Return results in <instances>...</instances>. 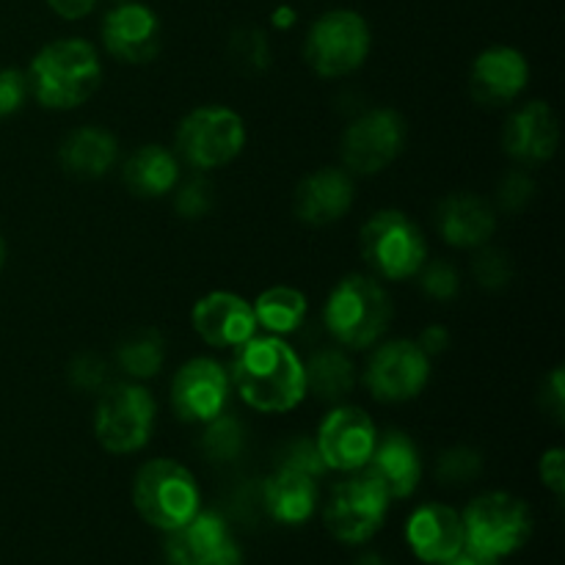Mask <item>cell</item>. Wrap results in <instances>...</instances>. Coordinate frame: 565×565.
Instances as JSON below:
<instances>
[{"label": "cell", "mask_w": 565, "mask_h": 565, "mask_svg": "<svg viewBox=\"0 0 565 565\" xmlns=\"http://www.w3.org/2000/svg\"><path fill=\"white\" fill-rule=\"evenodd\" d=\"M243 147H246V125L241 114L224 105H202L177 127V154L196 171L232 163Z\"/></svg>", "instance_id": "obj_8"}, {"label": "cell", "mask_w": 565, "mask_h": 565, "mask_svg": "<svg viewBox=\"0 0 565 565\" xmlns=\"http://www.w3.org/2000/svg\"><path fill=\"white\" fill-rule=\"evenodd\" d=\"M392 320V301L384 287L364 274H351L331 290L323 323L340 345L364 351L384 337Z\"/></svg>", "instance_id": "obj_3"}, {"label": "cell", "mask_w": 565, "mask_h": 565, "mask_svg": "<svg viewBox=\"0 0 565 565\" xmlns=\"http://www.w3.org/2000/svg\"><path fill=\"white\" fill-rule=\"evenodd\" d=\"M303 379H307V392H312L323 403H340L356 386V370L353 362L340 348H320L303 364Z\"/></svg>", "instance_id": "obj_27"}, {"label": "cell", "mask_w": 565, "mask_h": 565, "mask_svg": "<svg viewBox=\"0 0 565 565\" xmlns=\"http://www.w3.org/2000/svg\"><path fill=\"white\" fill-rule=\"evenodd\" d=\"M364 472L379 480L390 500H406L423 480V458H419L417 445L406 434L390 430L375 441V450Z\"/></svg>", "instance_id": "obj_22"}, {"label": "cell", "mask_w": 565, "mask_h": 565, "mask_svg": "<svg viewBox=\"0 0 565 565\" xmlns=\"http://www.w3.org/2000/svg\"><path fill=\"white\" fill-rule=\"evenodd\" d=\"M441 565H500V563H497V557L478 555V552H472V550H467V546H463V550L458 552L456 557H450V561L441 563Z\"/></svg>", "instance_id": "obj_44"}, {"label": "cell", "mask_w": 565, "mask_h": 565, "mask_svg": "<svg viewBox=\"0 0 565 565\" xmlns=\"http://www.w3.org/2000/svg\"><path fill=\"white\" fill-rule=\"evenodd\" d=\"M163 362L166 342L163 337H160V331L154 329L132 331V334H127L125 340L116 345V364L136 381L154 379V375L163 370Z\"/></svg>", "instance_id": "obj_29"}, {"label": "cell", "mask_w": 565, "mask_h": 565, "mask_svg": "<svg viewBox=\"0 0 565 565\" xmlns=\"http://www.w3.org/2000/svg\"><path fill=\"white\" fill-rule=\"evenodd\" d=\"M419 287L428 298H436V301H452L461 290V276H458L456 265H450L447 259H434L419 268Z\"/></svg>", "instance_id": "obj_33"}, {"label": "cell", "mask_w": 565, "mask_h": 565, "mask_svg": "<svg viewBox=\"0 0 565 565\" xmlns=\"http://www.w3.org/2000/svg\"><path fill=\"white\" fill-rule=\"evenodd\" d=\"M132 502L143 522L171 533L199 513L196 478L182 463L158 458L138 469L132 483Z\"/></svg>", "instance_id": "obj_5"}, {"label": "cell", "mask_w": 565, "mask_h": 565, "mask_svg": "<svg viewBox=\"0 0 565 565\" xmlns=\"http://www.w3.org/2000/svg\"><path fill=\"white\" fill-rule=\"evenodd\" d=\"M430 356L412 340H392L375 348L364 370L370 395L381 403H406L425 390Z\"/></svg>", "instance_id": "obj_12"}, {"label": "cell", "mask_w": 565, "mask_h": 565, "mask_svg": "<svg viewBox=\"0 0 565 565\" xmlns=\"http://www.w3.org/2000/svg\"><path fill=\"white\" fill-rule=\"evenodd\" d=\"M375 441H379L375 425L362 408L337 406L320 423L315 447H318L326 469H334V472H362L367 467L370 456H373Z\"/></svg>", "instance_id": "obj_13"}, {"label": "cell", "mask_w": 565, "mask_h": 565, "mask_svg": "<svg viewBox=\"0 0 565 565\" xmlns=\"http://www.w3.org/2000/svg\"><path fill=\"white\" fill-rule=\"evenodd\" d=\"M359 252L364 263L390 281L412 279L428 259L423 230L401 210H379L359 232Z\"/></svg>", "instance_id": "obj_4"}, {"label": "cell", "mask_w": 565, "mask_h": 565, "mask_svg": "<svg viewBox=\"0 0 565 565\" xmlns=\"http://www.w3.org/2000/svg\"><path fill=\"white\" fill-rule=\"evenodd\" d=\"M356 565H386V563L381 561V555H364Z\"/></svg>", "instance_id": "obj_46"}, {"label": "cell", "mask_w": 565, "mask_h": 565, "mask_svg": "<svg viewBox=\"0 0 565 565\" xmlns=\"http://www.w3.org/2000/svg\"><path fill=\"white\" fill-rule=\"evenodd\" d=\"M213 202H215L213 185H210L204 177H191V180L182 182L180 191H177L174 210L177 215H182V218L196 221V218H204V215L213 210Z\"/></svg>", "instance_id": "obj_34"}, {"label": "cell", "mask_w": 565, "mask_h": 565, "mask_svg": "<svg viewBox=\"0 0 565 565\" xmlns=\"http://www.w3.org/2000/svg\"><path fill=\"white\" fill-rule=\"evenodd\" d=\"M307 64L320 77H345L370 55V25L359 11L334 9L312 22L303 44Z\"/></svg>", "instance_id": "obj_9"}, {"label": "cell", "mask_w": 565, "mask_h": 565, "mask_svg": "<svg viewBox=\"0 0 565 565\" xmlns=\"http://www.w3.org/2000/svg\"><path fill=\"white\" fill-rule=\"evenodd\" d=\"M121 180H125L127 191L136 196L160 199L180 180V160L160 143H147L125 160Z\"/></svg>", "instance_id": "obj_26"}, {"label": "cell", "mask_w": 565, "mask_h": 565, "mask_svg": "<svg viewBox=\"0 0 565 565\" xmlns=\"http://www.w3.org/2000/svg\"><path fill=\"white\" fill-rule=\"evenodd\" d=\"M279 463H285V467L303 469V472L315 475V478H320V475L326 472V463H323V458H320L318 447H315V441H307V439L290 441V445L281 450Z\"/></svg>", "instance_id": "obj_39"}, {"label": "cell", "mask_w": 565, "mask_h": 565, "mask_svg": "<svg viewBox=\"0 0 565 565\" xmlns=\"http://www.w3.org/2000/svg\"><path fill=\"white\" fill-rule=\"evenodd\" d=\"M252 307L257 326H263L274 337L292 334L303 323V318H307V296L287 285L259 292L257 303H252Z\"/></svg>", "instance_id": "obj_28"}, {"label": "cell", "mask_w": 565, "mask_h": 565, "mask_svg": "<svg viewBox=\"0 0 565 565\" xmlns=\"http://www.w3.org/2000/svg\"><path fill=\"white\" fill-rule=\"evenodd\" d=\"M47 6L64 20H83L86 14H92L97 0H47Z\"/></svg>", "instance_id": "obj_43"}, {"label": "cell", "mask_w": 565, "mask_h": 565, "mask_svg": "<svg viewBox=\"0 0 565 565\" xmlns=\"http://www.w3.org/2000/svg\"><path fill=\"white\" fill-rule=\"evenodd\" d=\"M166 561L169 565H241L243 555L224 519L213 511H199L191 522L171 530Z\"/></svg>", "instance_id": "obj_15"}, {"label": "cell", "mask_w": 565, "mask_h": 565, "mask_svg": "<svg viewBox=\"0 0 565 565\" xmlns=\"http://www.w3.org/2000/svg\"><path fill=\"white\" fill-rule=\"evenodd\" d=\"M417 345L423 348L428 356H439V353H445L447 348H450V331H447L445 326H428V329L423 331V337H419Z\"/></svg>", "instance_id": "obj_42"}, {"label": "cell", "mask_w": 565, "mask_h": 565, "mask_svg": "<svg viewBox=\"0 0 565 565\" xmlns=\"http://www.w3.org/2000/svg\"><path fill=\"white\" fill-rule=\"evenodd\" d=\"M28 88L47 110H72L86 103L103 83V61L83 39H58L33 55Z\"/></svg>", "instance_id": "obj_2"}, {"label": "cell", "mask_w": 565, "mask_h": 565, "mask_svg": "<svg viewBox=\"0 0 565 565\" xmlns=\"http://www.w3.org/2000/svg\"><path fill=\"white\" fill-rule=\"evenodd\" d=\"M539 472H541V480H544L546 489H550L552 494L563 497V491H565V452L561 450V447H555V450H546L544 456H541Z\"/></svg>", "instance_id": "obj_40"}, {"label": "cell", "mask_w": 565, "mask_h": 565, "mask_svg": "<svg viewBox=\"0 0 565 565\" xmlns=\"http://www.w3.org/2000/svg\"><path fill=\"white\" fill-rule=\"evenodd\" d=\"M28 77L20 70H0V119L14 116L28 99Z\"/></svg>", "instance_id": "obj_38"}, {"label": "cell", "mask_w": 565, "mask_h": 565, "mask_svg": "<svg viewBox=\"0 0 565 565\" xmlns=\"http://www.w3.org/2000/svg\"><path fill=\"white\" fill-rule=\"evenodd\" d=\"M3 263H6V243H3V235H0V270H3Z\"/></svg>", "instance_id": "obj_47"}, {"label": "cell", "mask_w": 565, "mask_h": 565, "mask_svg": "<svg viewBox=\"0 0 565 565\" xmlns=\"http://www.w3.org/2000/svg\"><path fill=\"white\" fill-rule=\"evenodd\" d=\"M64 171L77 180H99L119 160V143L103 127H81L70 132L58 149Z\"/></svg>", "instance_id": "obj_25"}, {"label": "cell", "mask_w": 565, "mask_h": 565, "mask_svg": "<svg viewBox=\"0 0 565 565\" xmlns=\"http://www.w3.org/2000/svg\"><path fill=\"white\" fill-rule=\"evenodd\" d=\"M530 66L516 47H489L472 61L469 92L475 103L486 108H500L513 103L527 88Z\"/></svg>", "instance_id": "obj_18"}, {"label": "cell", "mask_w": 565, "mask_h": 565, "mask_svg": "<svg viewBox=\"0 0 565 565\" xmlns=\"http://www.w3.org/2000/svg\"><path fill=\"white\" fill-rule=\"evenodd\" d=\"M353 204V180L342 169H320L303 177L292 196V213L301 224L329 226Z\"/></svg>", "instance_id": "obj_20"}, {"label": "cell", "mask_w": 565, "mask_h": 565, "mask_svg": "<svg viewBox=\"0 0 565 565\" xmlns=\"http://www.w3.org/2000/svg\"><path fill=\"white\" fill-rule=\"evenodd\" d=\"M544 406L550 408V414L557 419V423H563V406H565L563 367L552 370L550 379L544 381Z\"/></svg>", "instance_id": "obj_41"}, {"label": "cell", "mask_w": 565, "mask_h": 565, "mask_svg": "<svg viewBox=\"0 0 565 565\" xmlns=\"http://www.w3.org/2000/svg\"><path fill=\"white\" fill-rule=\"evenodd\" d=\"M406 541L423 563H447L463 550L461 513L439 502H428L408 519Z\"/></svg>", "instance_id": "obj_21"}, {"label": "cell", "mask_w": 565, "mask_h": 565, "mask_svg": "<svg viewBox=\"0 0 565 565\" xmlns=\"http://www.w3.org/2000/svg\"><path fill=\"white\" fill-rule=\"evenodd\" d=\"M230 381L246 406L263 414L292 412L307 397L303 362L281 337L246 340L232 362Z\"/></svg>", "instance_id": "obj_1"}, {"label": "cell", "mask_w": 565, "mask_h": 565, "mask_svg": "<svg viewBox=\"0 0 565 565\" xmlns=\"http://www.w3.org/2000/svg\"><path fill=\"white\" fill-rule=\"evenodd\" d=\"M480 472H483V456L472 447H450L441 452L439 467H436V475L447 486H467L478 480Z\"/></svg>", "instance_id": "obj_32"}, {"label": "cell", "mask_w": 565, "mask_h": 565, "mask_svg": "<svg viewBox=\"0 0 565 565\" xmlns=\"http://www.w3.org/2000/svg\"><path fill=\"white\" fill-rule=\"evenodd\" d=\"M263 502L276 522L303 524L318 508V478L279 463L263 483Z\"/></svg>", "instance_id": "obj_24"}, {"label": "cell", "mask_w": 565, "mask_h": 565, "mask_svg": "<svg viewBox=\"0 0 565 565\" xmlns=\"http://www.w3.org/2000/svg\"><path fill=\"white\" fill-rule=\"evenodd\" d=\"M230 373L213 359H191L177 370L171 381V406L182 423L207 425L226 412L230 403Z\"/></svg>", "instance_id": "obj_14"}, {"label": "cell", "mask_w": 565, "mask_h": 565, "mask_svg": "<svg viewBox=\"0 0 565 565\" xmlns=\"http://www.w3.org/2000/svg\"><path fill=\"white\" fill-rule=\"evenodd\" d=\"M557 143H561V125H557L555 110L539 99L513 110L502 130V147L508 158L522 166H541L552 160Z\"/></svg>", "instance_id": "obj_19"}, {"label": "cell", "mask_w": 565, "mask_h": 565, "mask_svg": "<svg viewBox=\"0 0 565 565\" xmlns=\"http://www.w3.org/2000/svg\"><path fill=\"white\" fill-rule=\"evenodd\" d=\"M274 25L281 28V31H285V28H292L296 25V11H292L290 6H279V9L274 11Z\"/></svg>", "instance_id": "obj_45"}, {"label": "cell", "mask_w": 565, "mask_h": 565, "mask_svg": "<svg viewBox=\"0 0 565 565\" xmlns=\"http://www.w3.org/2000/svg\"><path fill=\"white\" fill-rule=\"evenodd\" d=\"M246 450V428L237 417L230 414H218L210 419L207 430L202 436V452L215 463H232L243 456Z\"/></svg>", "instance_id": "obj_30"}, {"label": "cell", "mask_w": 565, "mask_h": 565, "mask_svg": "<svg viewBox=\"0 0 565 565\" xmlns=\"http://www.w3.org/2000/svg\"><path fill=\"white\" fill-rule=\"evenodd\" d=\"M463 546L486 557H505L533 533L527 502L505 491H491L469 502L461 516Z\"/></svg>", "instance_id": "obj_7"}, {"label": "cell", "mask_w": 565, "mask_h": 565, "mask_svg": "<svg viewBox=\"0 0 565 565\" xmlns=\"http://www.w3.org/2000/svg\"><path fill=\"white\" fill-rule=\"evenodd\" d=\"M472 274L478 279V285L486 287V290H502L513 279V263L500 248H483L475 257Z\"/></svg>", "instance_id": "obj_35"}, {"label": "cell", "mask_w": 565, "mask_h": 565, "mask_svg": "<svg viewBox=\"0 0 565 565\" xmlns=\"http://www.w3.org/2000/svg\"><path fill=\"white\" fill-rule=\"evenodd\" d=\"M163 31L149 6L121 3L103 20V44L121 64H149L160 53Z\"/></svg>", "instance_id": "obj_16"}, {"label": "cell", "mask_w": 565, "mask_h": 565, "mask_svg": "<svg viewBox=\"0 0 565 565\" xmlns=\"http://www.w3.org/2000/svg\"><path fill=\"white\" fill-rule=\"evenodd\" d=\"M230 55L237 70L246 72V75H257V72L268 70L270 64L268 36L257 28H241V31L232 33Z\"/></svg>", "instance_id": "obj_31"}, {"label": "cell", "mask_w": 565, "mask_h": 565, "mask_svg": "<svg viewBox=\"0 0 565 565\" xmlns=\"http://www.w3.org/2000/svg\"><path fill=\"white\" fill-rule=\"evenodd\" d=\"M390 497L370 472L353 475L345 483L334 486L326 502V527L342 544H364L384 524Z\"/></svg>", "instance_id": "obj_10"}, {"label": "cell", "mask_w": 565, "mask_h": 565, "mask_svg": "<svg viewBox=\"0 0 565 565\" xmlns=\"http://www.w3.org/2000/svg\"><path fill=\"white\" fill-rule=\"evenodd\" d=\"M408 127L397 110L373 108L353 119L342 132V163L353 174L373 177L395 163L406 147Z\"/></svg>", "instance_id": "obj_11"}, {"label": "cell", "mask_w": 565, "mask_h": 565, "mask_svg": "<svg viewBox=\"0 0 565 565\" xmlns=\"http://www.w3.org/2000/svg\"><path fill=\"white\" fill-rule=\"evenodd\" d=\"M436 230L456 248H480L497 230V213L486 199L472 193H452L436 207Z\"/></svg>", "instance_id": "obj_23"}, {"label": "cell", "mask_w": 565, "mask_h": 565, "mask_svg": "<svg viewBox=\"0 0 565 565\" xmlns=\"http://www.w3.org/2000/svg\"><path fill=\"white\" fill-rule=\"evenodd\" d=\"M154 417V397L141 384L105 386L94 408V436L114 456L138 452L152 439Z\"/></svg>", "instance_id": "obj_6"}, {"label": "cell", "mask_w": 565, "mask_h": 565, "mask_svg": "<svg viewBox=\"0 0 565 565\" xmlns=\"http://www.w3.org/2000/svg\"><path fill=\"white\" fill-rule=\"evenodd\" d=\"M70 384L81 392H103L108 386V364L97 353H81L70 364Z\"/></svg>", "instance_id": "obj_36"}, {"label": "cell", "mask_w": 565, "mask_h": 565, "mask_svg": "<svg viewBox=\"0 0 565 565\" xmlns=\"http://www.w3.org/2000/svg\"><path fill=\"white\" fill-rule=\"evenodd\" d=\"M535 196V182L530 180V174L524 171H511V174L502 177L500 188H497V199H500V207L505 213H519L530 204V199Z\"/></svg>", "instance_id": "obj_37"}, {"label": "cell", "mask_w": 565, "mask_h": 565, "mask_svg": "<svg viewBox=\"0 0 565 565\" xmlns=\"http://www.w3.org/2000/svg\"><path fill=\"white\" fill-rule=\"evenodd\" d=\"M191 323L196 334L213 348H241L243 342L257 334L254 307L235 292L215 290L196 301L191 312Z\"/></svg>", "instance_id": "obj_17"}]
</instances>
